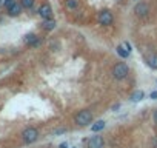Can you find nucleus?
<instances>
[{
  "instance_id": "9d476101",
  "label": "nucleus",
  "mask_w": 157,
  "mask_h": 148,
  "mask_svg": "<svg viewBox=\"0 0 157 148\" xmlns=\"http://www.w3.org/2000/svg\"><path fill=\"white\" fill-rule=\"evenodd\" d=\"M23 40H25V43L29 45V46H39V45H40V42H39V39H37L36 34H26Z\"/></svg>"
},
{
  "instance_id": "aec40b11",
  "label": "nucleus",
  "mask_w": 157,
  "mask_h": 148,
  "mask_svg": "<svg viewBox=\"0 0 157 148\" xmlns=\"http://www.w3.org/2000/svg\"><path fill=\"white\" fill-rule=\"evenodd\" d=\"M154 122H155V123H157V111H155V113H154Z\"/></svg>"
},
{
  "instance_id": "f3484780",
  "label": "nucleus",
  "mask_w": 157,
  "mask_h": 148,
  "mask_svg": "<svg viewBox=\"0 0 157 148\" xmlns=\"http://www.w3.org/2000/svg\"><path fill=\"white\" fill-rule=\"evenodd\" d=\"M13 3H16V0H5V2H3V5H5L6 8H10Z\"/></svg>"
},
{
  "instance_id": "1a4fd4ad",
  "label": "nucleus",
  "mask_w": 157,
  "mask_h": 148,
  "mask_svg": "<svg viewBox=\"0 0 157 148\" xmlns=\"http://www.w3.org/2000/svg\"><path fill=\"white\" fill-rule=\"evenodd\" d=\"M22 8H23L22 3H17V2H16V3H13V5L8 8V14H10L11 17H16V16H19V14L22 13Z\"/></svg>"
},
{
  "instance_id": "f03ea898",
  "label": "nucleus",
  "mask_w": 157,
  "mask_h": 148,
  "mask_svg": "<svg viewBox=\"0 0 157 148\" xmlns=\"http://www.w3.org/2000/svg\"><path fill=\"white\" fill-rule=\"evenodd\" d=\"M93 122V113L90 110H82L75 114V123L78 127H85Z\"/></svg>"
},
{
  "instance_id": "4468645a",
  "label": "nucleus",
  "mask_w": 157,
  "mask_h": 148,
  "mask_svg": "<svg viewBox=\"0 0 157 148\" xmlns=\"http://www.w3.org/2000/svg\"><path fill=\"white\" fill-rule=\"evenodd\" d=\"M117 54L120 56V57H123V59H126L128 56H129V51L125 48V46H122V45H119L117 46Z\"/></svg>"
},
{
  "instance_id": "423d86ee",
  "label": "nucleus",
  "mask_w": 157,
  "mask_h": 148,
  "mask_svg": "<svg viewBox=\"0 0 157 148\" xmlns=\"http://www.w3.org/2000/svg\"><path fill=\"white\" fill-rule=\"evenodd\" d=\"M103 145H105V140H103V137L99 136V134L90 137L88 142H86V146H88V148H103Z\"/></svg>"
},
{
  "instance_id": "f257e3e1",
  "label": "nucleus",
  "mask_w": 157,
  "mask_h": 148,
  "mask_svg": "<svg viewBox=\"0 0 157 148\" xmlns=\"http://www.w3.org/2000/svg\"><path fill=\"white\" fill-rule=\"evenodd\" d=\"M111 74H113V77H114L116 80H123V79L128 77L129 68H128V65H126L125 62H119V63H116V65L113 66Z\"/></svg>"
},
{
  "instance_id": "6e6552de",
  "label": "nucleus",
  "mask_w": 157,
  "mask_h": 148,
  "mask_svg": "<svg viewBox=\"0 0 157 148\" xmlns=\"http://www.w3.org/2000/svg\"><path fill=\"white\" fill-rule=\"evenodd\" d=\"M145 62L149 68L157 69V54L155 53H146L145 54Z\"/></svg>"
},
{
  "instance_id": "ddd939ff",
  "label": "nucleus",
  "mask_w": 157,
  "mask_h": 148,
  "mask_svg": "<svg viewBox=\"0 0 157 148\" xmlns=\"http://www.w3.org/2000/svg\"><path fill=\"white\" fill-rule=\"evenodd\" d=\"M54 28H56V22H54L52 19H46V20L43 22V29L51 31V29H54Z\"/></svg>"
},
{
  "instance_id": "9b49d317",
  "label": "nucleus",
  "mask_w": 157,
  "mask_h": 148,
  "mask_svg": "<svg viewBox=\"0 0 157 148\" xmlns=\"http://www.w3.org/2000/svg\"><path fill=\"white\" fill-rule=\"evenodd\" d=\"M143 97H145V93L140 91V90H137V91H134V93L131 94V100H132V102H140Z\"/></svg>"
},
{
  "instance_id": "f8f14e48",
  "label": "nucleus",
  "mask_w": 157,
  "mask_h": 148,
  "mask_svg": "<svg viewBox=\"0 0 157 148\" xmlns=\"http://www.w3.org/2000/svg\"><path fill=\"white\" fill-rule=\"evenodd\" d=\"M65 6H66V10L74 11V10H77L78 2H77V0H65Z\"/></svg>"
},
{
  "instance_id": "7ed1b4c3",
  "label": "nucleus",
  "mask_w": 157,
  "mask_h": 148,
  "mask_svg": "<svg viewBox=\"0 0 157 148\" xmlns=\"http://www.w3.org/2000/svg\"><path fill=\"white\" fill-rule=\"evenodd\" d=\"M22 139H23L25 143H33V142H36V140L39 139V130L34 128V127L25 128L23 133H22Z\"/></svg>"
},
{
  "instance_id": "2eb2a0df",
  "label": "nucleus",
  "mask_w": 157,
  "mask_h": 148,
  "mask_svg": "<svg viewBox=\"0 0 157 148\" xmlns=\"http://www.w3.org/2000/svg\"><path fill=\"white\" fill-rule=\"evenodd\" d=\"M105 125H106V123H105V120H97V122L93 125V128H91V130H93L94 133H97V131L103 130V128H105Z\"/></svg>"
},
{
  "instance_id": "412c9836",
  "label": "nucleus",
  "mask_w": 157,
  "mask_h": 148,
  "mask_svg": "<svg viewBox=\"0 0 157 148\" xmlns=\"http://www.w3.org/2000/svg\"><path fill=\"white\" fill-rule=\"evenodd\" d=\"M60 148H66V143H62V145H60Z\"/></svg>"
},
{
  "instance_id": "a211bd4d",
  "label": "nucleus",
  "mask_w": 157,
  "mask_h": 148,
  "mask_svg": "<svg viewBox=\"0 0 157 148\" xmlns=\"http://www.w3.org/2000/svg\"><path fill=\"white\" fill-rule=\"evenodd\" d=\"M149 97H151V99H154V100H155V99H157V91H152V93H151V94H149Z\"/></svg>"
},
{
  "instance_id": "dca6fc26",
  "label": "nucleus",
  "mask_w": 157,
  "mask_h": 148,
  "mask_svg": "<svg viewBox=\"0 0 157 148\" xmlns=\"http://www.w3.org/2000/svg\"><path fill=\"white\" fill-rule=\"evenodd\" d=\"M20 3H22V6H23V8L29 10V8H33V6H34V0H20Z\"/></svg>"
},
{
  "instance_id": "39448f33",
  "label": "nucleus",
  "mask_w": 157,
  "mask_h": 148,
  "mask_svg": "<svg viewBox=\"0 0 157 148\" xmlns=\"http://www.w3.org/2000/svg\"><path fill=\"white\" fill-rule=\"evenodd\" d=\"M148 13H149V6H148V3H145V2H140V3H137V5L134 6V14H136L137 17H140V19L146 17Z\"/></svg>"
},
{
  "instance_id": "0eeeda50",
  "label": "nucleus",
  "mask_w": 157,
  "mask_h": 148,
  "mask_svg": "<svg viewBox=\"0 0 157 148\" xmlns=\"http://www.w3.org/2000/svg\"><path fill=\"white\" fill-rule=\"evenodd\" d=\"M39 16H40L43 20L51 19V17H52V8H51V5H49V3H42L40 8H39Z\"/></svg>"
},
{
  "instance_id": "20e7f679",
  "label": "nucleus",
  "mask_w": 157,
  "mask_h": 148,
  "mask_svg": "<svg viewBox=\"0 0 157 148\" xmlns=\"http://www.w3.org/2000/svg\"><path fill=\"white\" fill-rule=\"evenodd\" d=\"M113 13L109 11V10H103V11H100L99 13V16H97V20H99V23L102 25V26H109L111 23H113Z\"/></svg>"
},
{
  "instance_id": "6ab92c4d",
  "label": "nucleus",
  "mask_w": 157,
  "mask_h": 148,
  "mask_svg": "<svg viewBox=\"0 0 157 148\" xmlns=\"http://www.w3.org/2000/svg\"><path fill=\"white\" fill-rule=\"evenodd\" d=\"M123 46H125V48H126V49H128V51L131 53V45H129L128 42H125V43H123Z\"/></svg>"
}]
</instances>
